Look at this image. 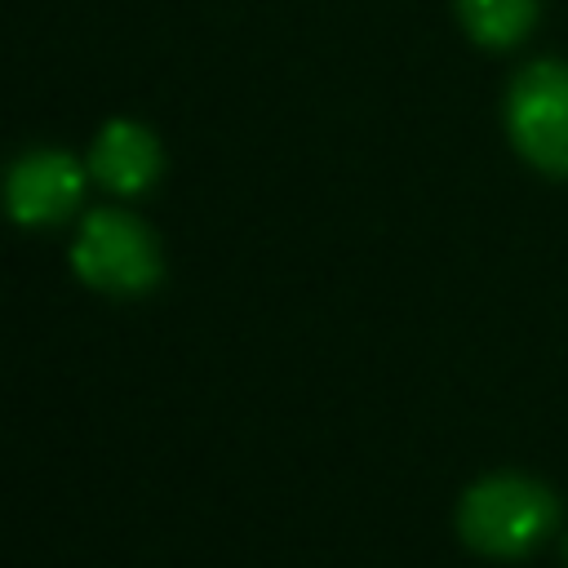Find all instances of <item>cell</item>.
Here are the masks:
<instances>
[{"label": "cell", "instance_id": "1", "mask_svg": "<svg viewBox=\"0 0 568 568\" xmlns=\"http://www.w3.org/2000/svg\"><path fill=\"white\" fill-rule=\"evenodd\" d=\"M559 519L555 497L528 475H484L457 506V532L470 550L493 559L528 555Z\"/></svg>", "mask_w": 568, "mask_h": 568}, {"label": "cell", "instance_id": "2", "mask_svg": "<svg viewBox=\"0 0 568 568\" xmlns=\"http://www.w3.org/2000/svg\"><path fill=\"white\" fill-rule=\"evenodd\" d=\"M71 266L89 288L102 293H146L160 280V244L124 209H98L84 217L75 244H71Z\"/></svg>", "mask_w": 568, "mask_h": 568}, {"label": "cell", "instance_id": "3", "mask_svg": "<svg viewBox=\"0 0 568 568\" xmlns=\"http://www.w3.org/2000/svg\"><path fill=\"white\" fill-rule=\"evenodd\" d=\"M506 133L532 169L568 178V67L564 62H532L510 80Z\"/></svg>", "mask_w": 568, "mask_h": 568}, {"label": "cell", "instance_id": "4", "mask_svg": "<svg viewBox=\"0 0 568 568\" xmlns=\"http://www.w3.org/2000/svg\"><path fill=\"white\" fill-rule=\"evenodd\" d=\"M80 195H84V169L67 151H49V146L27 151L9 169V186H4V204L22 226L62 222L80 204Z\"/></svg>", "mask_w": 568, "mask_h": 568}, {"label": "cell", "instance_id": "5", "mask_svg": "<svg viewBox=\"0 0 568 568\" xmlns=\"http://www.w3.org/2000/svg\"><path fill=\"white\" fill-rule=\"evenodd\" d=\"M160 142L151 129H142L138 120H111L102 124V133L89 146V173L115 191V195H138L160 178Z\"/></svg>", "mask_w": 568, "mask_h": 568}, {"label": "cell", "instance_id": "6", "mask_svg": "<svg viewBox=\"0 0 568 568\" xmlns=\"http://www.w3.org/2000/svg\"><path fill=\"white\" fill-rule=\"evenodd\" d=\"M457 18L475 44L506 49L519 44L537 22V0H457Z\"/></svg>", "mask_w": 568, "mask_h": 568}]
</instances>
